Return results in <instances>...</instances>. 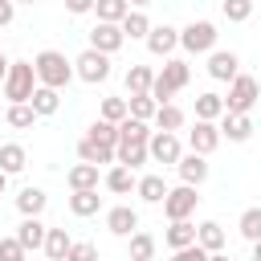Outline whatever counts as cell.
<instances>
[{"instance_id":"45","label":"cell","mask_w":261,"mask_h":261,"mask_svg":"<svg viewBox=\"0 0 261 261\" xmlns=\"http://www.w3.org/2000/svg\"><path fill=\"white\" fill-rule=\"evenodd\" d=\"M12 16H16L12 0H0V29H4V24H12Z\"/></svg>"},{"instance_id":"17","label":"cell","mask_w":261,"mask_h":261,"mask_svg":"<svg viewBox=\"0 0 261 261\" xmlns=\"http://www.w3.org/2000/svg\"><path fill=\"white\" fill-rule=\"evenodd\" d=\"M77 159H86V163H114V147L110 143H98V139H90V135H82L77 139Z\"/></svg>"},{"instance_id":"40","label":"cell","mask_w":261,"mask_h":261,"mask_svg":"<svg viewBox=\"0 0 261 261\" xmlns=\"http://www.w3.org/2000/svg\"><path fill=\"white\" fill-rule=\"evenodd\" d=\"M86 135H90V139H98V143H110V147H114V143H118V122H110V118H98V122H94Z\"/></svg>"},{"instance_id":"36","label":"cell","mask_w":261,"mask_h":261,"mask_svg":"<svg viewBox=\"0 0 261 261\" xmlns=\"http://www.w3.org/2000/svg\"><path fill=\"white\" fill-rule=\"evenodd\" d=\"M220 114H224V98L220 94H200L196 98V118H212L216 122Z\"/></svg>"},{"instance_id":"44","label":"cell","mask_w":261,"mask_h":261,"mask_svg":"<svg viewBox=\"0 0 261 261\" xmlns=\"http://www.w3.org/2000/svg\"><path fill=\"white\" fill-rule=\"evenodd\" d=\"M90 8H94V0H65V12H73V16H82Z\"/></svg>"},{"instance_id":"49","label":"cell","mask_w":261,"mask_h":261,"mask_svg":"<svg viewBox=\"0 0 261 261\" xmlns=\"http://www.w3.org/2000/svg\"><path fill=\"white\" fill-rule=\"evenodd\" d=\"M126 4H135V8H147V4H155V0H126Z\"/></svg>"},{"instance_id":"46","label":"cell","mask_w":261,"mask_h":261,"mask_svg":"<svg viewBox=\"0 0 261 261\" xmlns=\"http://www.w3.org/2000/svg\"><path fill=\"white\" fill-rule=\"evenodd\" d=\"M253 261H261V237L253 241Z\"/></svg>"},{"instance_id":"2","label":"cell","mask_w":261,"mask_h":261,"mask_svg":"<svg viewBox=\"0 0 261 261\" xmlns=\"http://www.w3.org/2000/svg\"><path fill=\"white\" fill-rule=\"evenodd\" d=\"M188 77H192V69H188V61H179V57H167L163 61V69L151 77V98L155 102H171V94H179L184 86H188Z\"/></svg>"},{"instance_id":"8","label":"cell","mask_w":261,"mask_h":261,"mask_svg":"<svg viewBox=\"0 0 261 261\" xmlns=\"http://www.w3.org/2000/svg\"><path fill=\"white\" fill-rule=\"evenodd\" d=\"M147 155H151L155 163H171V167H175V159L184 155V147H179L175 130H151V139H147Z\"/></svg>"},{"instance_id":"43","label":"cell","mask_w":261,"mask_h":261,"mask_svg":"<svg viewBox=\"0 0 261 261\" xmlns=\"http://www.w3.org/2000/svg\"><path fill=\"white\" fill-rule=\"evenodd\" d=\"M90 257H94V245H69L65 261H90Z\"/></svg>"},{"instance_id":"11","label":"cell","mask_w":261,"mask_h":261,"mask_svg":"<svg viewBox=\"0 0 261 261\" xmlns=\"http://www.w3.org/2000/svg\"><path fill=\"white\" fill-rule=\"evenodd\" d=\"M143 41H147V49H151L155 57H171V53L179 49V29H171V24H151V33H147Z\"/></svg>"},{"instance_id":"29","label":"cell","mask_w":261,"mask_h":261,"mask_svg":"<svg viewBox=\"0 0 261 261\" xmlns=\"http://www.w3.org/2000/svg\"><path fill=\"white\" fill-rule=\"evenodd\" d=\"M118 24H122V33H126L130 41H139V37H147V33H151V20H147V12H143V8H130Z\"/></svg>"},{"instance_id":"18","label":"cell","mask_w":261,"mask_h":261,"mask_svg":"<svg viewBox=\"0 0 261 261\" xmlns=\"http://www.w3.org/2000/svg\"><path fill=\"white\" fill-rule=\"evenodd\" d=\"M98 208H102L98 188H73V196H69V212L73 216H94Z\"/></svg>"},{"instance_id":"27","label":"cell","mask_w":261,"mask_h":261,"mask_svg":"<svg viewBox=\"0 0 261 261\" xmlns=\"http://www.w3.org/2000/svg\"><path fill=\"white\" fill-rule=\"evenodd\" d=\"M45 204H49V196H45L41 188H24V192L16 196V208H20V216H41V212H45Z\"/></svg>"},{"instance_id":"26","label":"cell","mask_w":261,"mask_h":261,"mask_svg":"<svg viewBox=\"0 0 261 261\" xmlns=\"http://www.w3.org/2000/svg\"><path fill=\"white\" fill-rule=\"evenodd\" d=\"M184 126V110L175 102H159L155 106V130H179Z\"/></svg>"},{"instance_id":"25","label":"cell","mask_w":261,"mask_h":261,"mask_svg":"<svg viewBox=\"0 0 261 261\" xmlns=\"http://www.w3.org/2000/svg\"><path fill=\"white\" fill-rule=\"evenodd\" d=\"M135 192H139V200H147V204H163L167 184H163V175H143V179H135Z\"/></svg>"},{"instance_id":"9","label":"cell","mask_w":261,"mask_h":261,"mask_svg":"<svg viewBox=\"0 0 261 261\" xmlns=\"http://www.w3.org/2000/svg\"><path fill=\"white\" fill-rule=\"evenodd\" d=\"M122 41H126V33H122V24H118V20H98V24L90 29V45H94V49H102V53H118V49H122Z\"/></svg>"},{"instance_id":"37","label":"cell","mask_w":261,"mask_h":261,"mask_svg":"<svg viewBox=\"0 0 261 261\" xmlns=\"http://www.w3.org/2000/svg\"><path fill=\"white\" fill-rule=\"evenodd\" d=\"M220 12H224V20L241 24V20L253 16V0H220Z\"/></svg>"},{"instance_id":"13","label":"cell","mask_w":261,"mask_h":261,"mask_svg":"<svg viewBox=\"0 0 261 261\" xmlns=\"http://www.w3.org/2000/svg\"><path fill=\"white\" fill-rule=\"evenodd\" d=\"M175 171H179V179L184 184H204L208 179V155H200V151H188V155H179L175 159Z\"/></svg>"},{"instance_id":"10","label":"cell","mask_w":261,"mask_h":261,"mask_svg":"<svg viewBox=\"0 0 261 261\" xmlns=\"http://www.w3.org/2000/svg\"><path fill=\"white\" fill-rule=\"evenodd\" d=\"M188 147L200 151V155H212V151L220 147V126H216L212 118H196V126L188 130Z\"/></svg>"},{"instance_id":"22","label":"cell","mask_w":261,"mask_h":261,"mask_svg":"<svg viewBox=\"0 0 261 261\" xmlns=\"http://www.w3.org/2000/svg\"><path fill=\"white\" fill-rule=\"evenodd\" d=\"M163 241H167V249L175 253V249H184V245H192L196 241V224L184 216V220H171V228L163 232Z\"/></svg>"},{"instance_id":"41","label":"cell","mask_w":261,"mask_h":261,"mask_svg":"<svg viewBox=\"0 0 261 261\" xmlns=\"http://www.w3.org/2000/svg\"><path fill=\"white\" fill-rule=\"evenodd\" d=\"M102 118L122 122V118H126V98H102Z\"/></svg>"},{"instance_id":"39","label":"cell","mask_w":261,"mask_h":261,"mask_svg":"<svg viewBox=\"0 0 261 261\" xmlns=\"http://www.w3.org/2000/svg\"><path fill=\"white\" fill-rule=\"evenodd\" d=\"M94 12H98V20H122L130 12V4L126 0H94Z\"/></svg>"},{"instance_id":"33","label":"cell","mask_w":261,"mask_h":261,"mask_svg":"<svg viewBox=\"0 0 261 261\" xmlns=\"http://www.w3.org/2000/svg\"><path fill=\"white\" fill-rule=\"evenodd\" d=\"M4 118H8V126H16V130H29V126L37 122V110H33L29 102H12Z\"/></svg>"},{"instance_id":"6","label":"cell","mask_w":261,"mask_h":261,"mask_svg":"<svg viewBox=\"0 0 261 261\" xmlns=\"http://www.w3.org/2000/svg\"><path fill=\"white\" fill-rule=\"evenodd\" d=\"M196 204H200L196 184L167 188V196H163V216H167V220H184V216H192V212H196Z\"/></svg>"},{"instance_id":"23","label":"cell","mask_w":261,"mask_h":261,"mask_svg":"<svg viewBox=\"0 0 261 261\" xmlns=\"http://www.w3.org/2000/svg\"><path fill=\"white\" fill-rule=\"evenodd\" d=\"M147 139H151V126H147L143 118L126 114V118L118 122V143H147Z\"/></svg>"},{"instance_id":"16","label":"cell","mask_w":261,"mask_h":261,"mask_svg":"<svg viewBox=\"0 0 261 261\" xmlns=\"http://www.w3.org/2000/svg\"><path fill=\"white\" fill-rule=\"evenodd\" d=\"M29 106L37 110V118H45V114H57V106H61V90H53V86H33V94H29Z\"/></svg>"},{"instance_id":"28","label":"cell","mask_w":261,"mask_h":261,"mask_svg":"<svg viewBox=\"0 0 261 261\" xmlns=\"http://www.w3.org/2000/svg\"><path fill=\"white\" fill-rule=\"evenodd\" d=\"M196 241H200L208 253H220V249H224V228H220L216 220H204V224H196Z\"/></svg>"},{"instance_id":"20","label":"cell","mask_w":261,"mask_h":261,"mask_svg":"<svg viewBox=\"0 0 261 261\" xmlns=\"http://www.w3.org/2000/svg\"><path fill=\"white\" fill-rule=\"evenodd\" d=\"M69 245H73V241H69L65 228H45V245H41V249H45L49 261H65V257H69Z\"/></svg>"},{"instance_id":"4","label":"cell","mask_w":261,"mask_h":261,"mask_svg":"<svg viewBox=\"0 0 261 261\" xmlns=\"http://www.w3.org/2000/svg\"><path fill=\"white\" fill-rule=\"evenodd\" d=\"M257 94H261L257 77H249V73H241V69H237V77L228 82L224 110H232V114H249V110H253V102H257Z\"/></svg>"},{"instance_id":"42","label":"cell","mask_w":261,"mask_h":261,"mask_svg":"<svg viewBox=\"0 0 261 261\" xmlns=\"http://www.w3.org/2000/svg\"><path fill=\"white\" fill-rule=\"evenodd\" d=\"M0 257H4V261H20V257H24V245H20L16 237H8V241H0Z\"/></svg>"},{"instance_id":"15","label":"cell","mask_w":261,"mask_h":261,"mask_svg":"<svg viewBox=\"0 0 261 261\" xmlns=\"http://www.w3.org/2000/svg\"><path fill=\"white\" fill-rule=\"evenodd\" d=\"M106 228H110L114 237H130V232L139 228V212H135L130 204H118V208L106 212Z\"/></svg>"},{"instance_id":"7","label":"cell","mask_w":261,"mask_h":261,"mask_svg":"<svg viewBox=\"0 0 261 261\" xmlns=\"http://www.w3.org/2000/svg\"><path fill=\"white\" fill-rule=\"evenodd\" d=\"M216 24L212 20H192L188 29H179V45L188 49V53H208V49H216Z\"/></svg>"},{"instance_id":"34","label":"cell","mask_w":261,"mask_h":261,"mask_svg":"<svg viewBox=\"0 0 261 261\" xmlns=\"http://www.w3.org/2000/svg\"><path fill=\"white\" fill-rule=\"evenodd\" d=\"M155 257V237L151 232H130V261H151Z\"/></svg>"},{"instance_id":"12","label":"cell","mask_w":261,"mask_h":261,"mask_svg":"<svg viewBox=\"0 0 261 261\" xmlns=\"http://www.w3.org/2000/svg\"><path fill=\"white\" fill-rule=\"evenodd\" d=\"M237 69H241V57H237L232 49H208V73H212L216 82H232Z\"/></svg>"},{"instance_id":"48","label":"cell","mask_w":261,"mask_h":261,"mask_svg":"<svg viewBox=\"0 0 261 261\" xmlns=\"http://www.w3.org/2000/svg\"><path fill=\"white\" fill-rule=\"evenodd\" d=\"M4 188H8V171L0 167V196H4Z\"/></svg>"},{"instance_id":"21","label":"cell","mask_w":261,"mask_h":261,"mask_svg":"<svg viewBox=\"0 0 261 261\" xmlns=\"http://www.w3.org/2000/svg\"><path fill=\"white\" fill-rule=\"evenodd\" d=\"M114 196H126L130 188H135V167H126V163H114L110 171H106V179H102Z\"/></svg>"},{"instance_id":"14","label":"cell","mask_w":261,"mask_h":261,"mask_svg":"<svg viewBox=\"0 0 261 261\" xmlns=\"http://www.w3.org/2000/svg\"><path fill=\"white\" fill-rule=\"evenodd\" d=\"M249 135H253V118H249V114H232V110L220 114V139H228V143H249Z\"/></svg>"},{"instance_id":"35","label":"cell","mask_w":261,"mask_h":261,"mask_svg":"<svg viewBox=\"0 0 261 261\" xmlns=\"http://www.w3.org/2000/svg\"><path fill=\"white\" fill-rule=\"evenodd\" d=\"M155 106H159V102H155L151 94H130V98H126V114H135V118H143V122L155 118Z\"/></svg>"},{"instance_id":"50","label":"cell","mask_w":261,"mask_h":261,"mask_svg":"<svg viewBox=\"0 0 261 261\" xmlns=\"http://www.w3.org/2000/svg\"><path fill=\"white\" fill-rule=\"evenodd\" d=\"M12 4H16V0H12ZM20 4H37V0H20Z\"/></svg>"},{"instance_id":"1","label":"cell","mask_w":261,"mask_h":261,"mask_svg":"<svg viewBox=\"0 0 261 261\" xmlns=\"http://www.w3.org/2000/svg\"><path fill=\"white\" fill-rule=\"evenodd\" d=\"M33 69H37V82L53 86V90H65L73 82V61H65V53H57V49H41L33 57Z\"/></svg>"},{"instance_id":"30","label":"cell","mask_w":261,"mask_h":261,"mask_svg":"<svg viewBox=\"0 0 261 261\" xmlns=\"http://www.w3.org/2000/svg\"><path fill=\"white\" fill-rule=\"evenodd\" d=\"M65 184L69 188H98V163H77V167H69V175H65Z\"/></svg>"},{"instance_id":"5","label":"cell","mask_w":261,"mask_h":261,"mask_svg":"<svg viewBox=\"0 0 261 261\" xmlns=\"http://www.w3.org/2000/svg\"><path fill=\"white\" fill-rule=\"evenodd\" d=\"M73 77H82V82H90V86L106 82V77H110V53H102V49L90 45V49L73 61Z\"/></svg>"},{"instance_id":"3","label":"cell","mask_w":261,"mask_h":261,"mask_svg":"<svg viewBox=\"0 0 261 261\" xmlns=\"http://www.w3.org/2000/svg\"><path fill=\"white\" fill-rule=\"evenodd\" d=\"M0 86H4V98H8V102H29L33 86H37L33 61H8V73H4Z\"/></svg>"},{"instance_id":"24","label":"cell","mask_w":261,"mask_h":261,"mask_svg":"<svg viewBox=\"0 0 261 261\" xmlns=\"http://www.w3.org/2000/svg\"><path fill=\"white\" fill-rule=\"evenodd\" d=\"M151 155H147V143H114V163H126V167H143Z\"/></svg>"},{"instance_id":"32","label":"cell","mask_w":261,"mask_h":261,"mask_svg":"<svg viewBox=\"0 0 261 261\" xmlns=\"http://www.w3.org/2000/svg\"><path fill=\"white\" fill-rule=\"evenodd\" d=\"M151 65H130L126 69V94H147L151 90Z\"/></svg>"},{"instance_id":"38","label":"cell","mask_w":261,"mask_h":261,"mask_svg":"<svg viewBox=\"0 0 261 261\" xmlns=\"http://www.w3.org/2000/svg\"><path fill=\"white\" fill-rule=\"evenodd\" d=\"M237 228H241L245 241H257V237H261V208H245L241 220H237Z\"/></svg>"},{"instance_id":"31","label":"cell","mask_w":261,"mask_h":261,"mask_svg":"<svg viewBox=\"0 0 261 261\" xmlns=\"http://www.w3.org/2000/svg\"><path fill=\"white\" fill-rule=\"evenodd\" d=\"M24 163H29V155H24V147H20V143H4V147H0V167H4L8 175L24 171Z\"/></svg>"},{"instance_id":"19","label":"cell","mask_w":261,"mask_h":261,"mask_svg":"<svg viewBox=\"0 0 261 261\" xmlns=\"http://www.w3.org/2000/svg\"><path fill=\"white\" fill-rule=\"evenodd\" d=\"M16 241L24 245V253L41 249V245H45V224H41V216H24L20 228H16Z\"/></svg>"},{"instance_id":"47","label":"cell","mask_w":261,"mask_h":261,"mask_svg":"<svg viewBox=\"0 0 261 261\" xmlns=\"http://www.w3.org/2000/svg\"><path fill=\"white\" fill-rule=\"evenodd\" d=\"M4 73H8V57L0 53V82H4Z\"/></svg>"}]
</instances>
